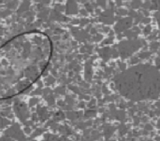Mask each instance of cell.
<instances>
[{
  "instance_id": "6da1fadb",
  "label": "cell",
  "mask_w": 160,
  "mask_h": 141,
  "mask_svg": "<svg viewBox=\"0 0 160 141\" xmlns=\"http://www.w3.org/2000/svg\"><path fill=\"white\" fill-rule=\"evenodd\" d=\"M52 38L33 30L13 36L0 46V101L16 97L34 85L51 64Z\"/></svg>"
},
{
  "instance_id": "7a4b0ae2",
  "label": "cell",
  "mask_w": 160,
  "mask_h": 141,
  "mask_svg": "<svg viewBox=\"0 0 160 141\" xmlns=\"http://www.w3.org/2000/svg\"><path fill=\"white\" fill-rule=\"evenodd\" d=\"M115 85L120 95L128 100H153L160 95V72L153 66L139 65L120 73Z\"/></svg>"
}]
</instances>
